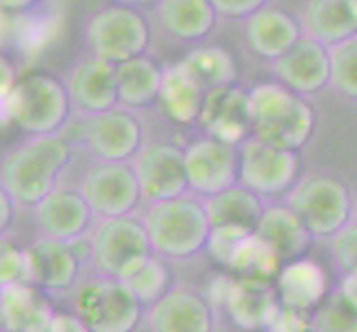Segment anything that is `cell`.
Segmentation results:
<instances>
[{
  "instance_id": "cell-6",
  "label": "cell",
  "mask_w": 357,
  "mask_h": 332,
  "mask_svg": "<svg viewBox=\"0 0 357 332\" xmlns=\"http://www.w3.org/2000/svg\"><path fill=\"white\" fill-rule=\"evenodd\" d=\"M291 211L302 219L313 237H333L351 224V195L342 182L313 175L293 187L289 195Z\"/></svg>"
},
{
  "instance_id": "cell-32",
  "label": "cell",
  "mask_w": 357,
  "mask_h": 332,
  "mask_svg": "<svg viewBox=\"0 0 357 332\" xmlns=\"http://www.w3.org/2000/svg\"><path fill=\"white\" fill-rule=\"evenodd\" d=\"M315 332H357V306L337 288L313 313Z\"/></svg>"
},
{
  "instance_id": "cell-19",
  "label": "cell",
  "mask_w": 357,
  "mask_h": 332,
  "mask_svg": "<svg viewBox=\"0 0 357 332\" xmlns=\"http://www.w3.org/2000/svg\"><path fill=\"white\" fill-rule=\"evenodd\" d=\"M246 40L262 58L280 60L302 40V24L289 11L264 5L246 22Z\"/></svg>"
},
{
  "instance_id": "cell-7",
  "label": "cell",
  "mask_w": 357,
  "mask_h": 332,
  "mask_svg": "<svg viewBox=\"0 0 357 332\" xmlns=\"http://www.w3.org/2000/svg\"><path fill=\"white\" fill-rule=\"evenodd\" d=\"M87 40L96 58L112 65H125L144 56L151 40L149 22L131 7H107L89 20Z\"/></svg>"
},
{
  "instance_id": "cell-5",
  "label": "cell",
  "mask_w": 357,
  "mask_h": 332,
  "mask_svg": "<svg viewBox=\"0 0 357 332\" xmlns=\"http://www.w3.org/2000/svg\"><path fill=\"white\" fill-rule=\"evenodd\" d=\"M151 242L144 224L133 217L105 219L91 239V257L105 275L118 281L131 279L149 262Z\"/></svg>"
},
{
  "instance_id": "cell-3",
  "label": "cell",
  "mask_w": 357,
  "mask_h": 332,
  "mask_svg": "<svg viewBox=\"0 0 357 332\" xmlns=\"http://www.w3.org/2000/svg\"><path fill=\"white\" fill-rule=\"evenodd\" d=\"M144 230L158 255L169 260H189L206 248L211 224L204 204L191 198H178L153 204L146 211Z\"/></svg>"
},
{
  "instance_id": "cell-9",
  "label": "cell",
  "mask_w": 357,
  "mask_h": 332,
  "mask_svg": "<svg viewBox=\"0 0 357 332\" xmlns=\"http://www.w3.org/2000/svg\"><path fill=\"white\" fill-rule=\"evenodd\" d=\"M211 297L215 306L227 310L231 322L246 332L266 330L282 306L275 284L257 279L220 277L211 284Z\"/></svg>"
},
{
  "instance_id": "cell-29",
  "label": "cell",
  "mask_w": 357,
  "mask_h": 332,
  "mask_svg": "<svg viewBox=\"0 0 357 332\" xmlns=\"http://www.w3.org/2000/svg\"><path fill=\"white\" fill-rule=\"evenodd\" d=\"M162 69L151 58L140 56L116 67L118 100L127 106H149L160 97Z\"/></svg>"
},
{
  "instance_id": "cell-11",
  "label": "cell",
  "mask_w": 357,
  "mask_h": 332,
  "mask_svg": "<svg viewBox=\"0 0 357 332\" xmlns=\"http://www.w3.org/2000/svg\"><path fill=\"white\" fill-rule=\"evenodd\" d=\"M82 198L89 204L91 213L114 219L129 217V213L138 206L142 191L133 168L118 162H102L84 175Z\"/></svg>"
},
{
  "instance_id": "cell-22",
  "label": "cell",
  "mask_w": 357,
  "mask_h": 332,
  "mask_svg": "<svg viewBox=\"0 0 357 332\" xmlns=\"http://www.w3.org/2000/svg\"><path fill=\"white\" fill-rule=\"evenodd\" d=\"M302 22L309 38L337 47L357 35V0H311Z\"/></svg>"
},
{
  "instance_id": "cell-27",
  "label": "cell",
  "mask_w": 357,
  "mask_h": 332,
  "mask_svg": "<svg viewBox=\"0 0 357 332\" xmlns=\"http://www.w3.org/2000/svg\"><path fill=\"white\" fill-rule=\"evenodd\" d=\"M204 211L211 228L215 226H233L253 230L260 224L266 208L262 206L260 198L246 187H233L225 193H218L204 202Z\"/></svg>"
},
{
  "instance_id": "cell-2",
  "label": "cell",
  "mask_w": 357,
  "mask_h": 332,
  "mask_svg": "<svg viewBox=\"0 0 357 332\" xmlns=\"http://www.w3.org/2000/svg\"><path fill=\"white\" fill-rule=\"evenodd\" d=\"M69 159L71 149L65 140L56 135L36 138L5 159L0 171L3 189L11 200L38 206L47 195L56 191V180L69 164Z\"/></svg>"
},
{
  "instance_id": "cell-28",
  "label": "cell",
  "mask_w": 357,
  "mask_h": 332,
  "mask_svg": "<svg viewBox=\"0 0 357 332\" xmlns=\"http://www.w3.org/2000/svg\"><path fill=\"white\" fill-rule=\"evenodd\" d=\"M162 27L180 40H200L215 27V7L211 0H165L158 5Z\"/></svg>"
},
{
  "instance_id": "cell-21",
  "label": "cell",
  "mask_w": 357,
  "mask_h": 332,
  "mask_svg": "<svg viewBox=\"0 0 357 332\" xmlns=\"http://www.w3.org/2000/svg\"><path fill=\"white\" fill-rule=\"evenodd\" d=\"M31 264V284L45 290H65L78 277L80 257L71 242L40 239L27 251Z\"/></svg>"
},
{
  "instance_id": "cell-37",
  "label": "cell",
  "mask_w": 357,
  "mask_h": 332,
  "mask_svg": "<svg viewBox=\"0 0 357 332\" xmlns=\"http://www.w3.org/2000/svg\"><path fill=\"white\" fill-rule=\"evenodd\" d=\"M335 262L347 275H357V224L344 226L331 239Z\"/></svg>"
},
{
  "instance_id": "cell-44",
  "label": "cell",
  "mask_w": 357,
  "mask_h": 332,
  "mask_svg": "<svg viewBox=\"0 0 357 332\" xmlns=\"http://www.w3.org/2000/svg\"><path fill=\"white\" fill-rule=\"evenodd\" d=\"M9 248H11V244H9V242H5V239H0V260H3V255H5Z\"/></svg>"
},
{
  "instance_id": "cell-23",
  "label": "cell",
  "mask_w": 357,
  "mask_h": 332,
  "mask_svg": "<svg viewBox=\"0 0 357 332\" xmlns=\"http://www.w3.org/2000/svg\"><path fill=\"white\" fill-rule=\"evenodd\" d=\"M71 97L76 104L89 113H107L118 100V78L116 65L105 63L100 58H89L73 69L71 76Z\"/></svg>"
},
{
  "instance_id": "cell-35",
  "label": "cell",
  "mask_w": 357,
  "mask_h": 332,
  "mask_svg": "<svg viewBox=\"0 0 357 332\" xmlns=\"http://www.w3.org/2000/svg\"><path fill=\"white\" fill-rule=\"evenodd\" d=\"M251 232L253 230L233 228V226H215V228H211V235H208L206 251L211 253V257L220 266H225L229 270L233 255H236L240 244L249 237Z\"/></svg>"
},
{
  "instance_id": "cell-13",
  "label": "cell",
  "mask_w": 357,
  "mask_h": 332,
  "mask_svg": "<svg viewBox=\"0 0 357 332\" xmlns=\"http://www.w3.org/2000/svg\"><path fill=\"white\" fill-rule=\"evenodd\" d=\"M133 171L142 195L153 204L184 198L182 193L189 189L184 151H180L174 144L146 146Z\"/></svg>"
},
{
  "instance_id": "cell-10",
  "label": "cell",
  "mask_w": 357,
  "mask_h": 332,
  "mask_svg": "<svg viewBox=\"0 0 357 332\" xmlns=\"http://www.w3.org/2000/svg\"><path fill=\"white\" fill-rule=\"evenodd\" d=\"M240 182L255 195H280L300 173L298 153L275 149L257 138L240 144Z\"/></svg>"
},
{
  "instance_id": "cell-39",
  "label": "cell",
  "mask_w": 357,
  "mask_h": 332,
  "mask_svg": "<svg viewBox=\"0 0 357 332\" xmlns=\"http://www.w3.org/2000/svg\"><path fill=\"white\" fill-rule=\"evenodd\" d=\"M266 3H262V0H213L215 14L229 18H251Z\"/></svg>"
},
{
  "instance_id": "cell-18",
  "label": "cell",
  "mask_w": 357,
  "mask_h": 332,
  "mask_svg": "<svg viewBox=\"0 0 357 332\" xmlns=\"http://www.w3.org/2000/svg\"><path fill=\"white\" fill-rule=\"evenodd\" d=\"M153 332H211L213 310L191 290H171L149 315Z\"/></svg>"
},
{
  "instance_id": "cell-38",
  "label": "cell",
  "mask_w": 357,
  "mask_h": 332,
  "mask_svg": "<svg viewBox=\"0 0 357 332\" xmlns=\"http://www.w3.org/2000/svg\"><path fill=\"white\" fill-rule=\"evenodd\" d=\"M266 332H315L313 315L280 306V310L266 328Z\"/></svg>"
},
{
  "instance_id": "cell-31",
  "label": "cell",
  "mask_w": 357,
  "mask_h": 332,
  "mask_svg": "<svg viewBox=\"0 0 357 332\" xmlns=\"http://www.w3.org/2000/svg\"><path fill=\"white\" fill-rule=\"evenodd\" d=\"M282 268H284V262L280 260V255L255 232H251L240 244V248L233 255L229 266V270L238 279H257L271 281V284L278 279Z\"/></svg>"
},
{
  "instance_id": "cell-45",
  "label": "cell",
  "mask_w": 357,
  "mask_h": 332,
  "mask_svg": "<svg viewBox=\"0 0 357 332\" xmlns=\"http://www.w3.org/2000/svg\"><path fill=\"white\" fill-rule=\"evenodd\" d=\"M5 330V315H3V306H0V332Z\"/></svg>"
},
{
  "instance_id": "cell-33",
  "label": "cell",
  "mask_w": 357,
  "mask_h": 332,
  "mask_svg": "<svg viewBox=\"0 0 357 332\" xmlns=\"http://www.w3.org/2000/svg\"><path fill=\"white\" fill-rule=\"evenodd\" d=\"M169 281L171 277H169L167 266L160 260H155V257H149V262H146L131 279H127V286L133 290V294L138 297L142 306L144 303L155 306L169 292Z\"/></svg>"
},
{
  "instance_id": "cell-26",
  "label": "cell",
  "mask_w": 357,
  "mask_h": 332,
  "mask_svg": "<svg viewBox=\"0 0 357 332\" xmlns=\"http://www.w3.org/2000/svg\"><path fill=\"white\" fill-rule=\"evenodd\" d=\"M204 89L180 63L165 69L158 102L176 125H193L200 120Z\"/></svg>"
},
{
  "instance_id": "cell-14",
  "label": "cell",
  "mask_w": 357,
  "mask_h": 332,
  "mask_svg": "<svg viewBox=\"0 0 357 332\" xmlns=\"http://www.w3.org/2000/svg\"><path fill=\"white\" fill-rule=\"evenodd\" d=\"M198 122L208 133V138L229 146L244 144L253 133L249 93L240 87L206 91Z\"/></svg>"
},
{
  "instance_id": "cell-17",
  "label": "cell",
  "mask_w": 357,
  "mask_h": 332,
  "mask_svg": "<svg viewBox=\"0 0 357 332\" xmlns=\"http://www.w3.org/2000/svg\"><path fill=\"white\" fill-rule=\"evenodd\" d=\"M280 303L300 313H315L328 297L326 270L313 260H295L284 264L275 279Z\"/></svg>"
},
{
  "instance_id": "cell-16",
  "label": "cell",
  "mask_w": 357,
  "mask_h": 332,
  "mask_svg": "<svg viewBox=\"0 0 357 332\" xmlns=\"http://www.w3.org/2000/svg\"><path fill=\"white\" fill-rule=\"evenodd\" d=\"M87 142L91 151L105 162L125 164L142 146V127L129 111L112 109L107 113H98L87 122Z\"/></svg>"
},
{
  "instance_id": "cell-42",
  "label": "cell",
  "mask_w": 357,
  "mask_h": 332,
  "mask_svg": "<svg viewBox=\"0 0 357 332\" xmlns=\"http://www.w3.org/2000/svg\"><path fill=\"white\" fill-rule=\"evenodd\" d=\"M14 217V200L9 198V193L0 187V232H5Z\"/></svg>"
},
{
  "instance_id": "cell-12",
  "label": "cell",
  "mask_w": 357,
  "mask_h": 332,
  "mask_svg": "<svg viewBox=\"0 0 357 332\" xmlns=\"http://www.w3.org/2000/svg\"><path fill=\"white\" fill-rule=\"evenodd\" d=\"M189 189L213 198L218 193L233 189L240 180V153L236 146L204 138L184 149Z\"/></svg>"
},
{
  "instance_id": "cell-41",
  "label": "cell",
  "mask_w": 357,
  "mask_h": 332,
  "mask_svg": "<svg viewBox=\"0 0 357 332\" xmlns=\"http://www.w3.org/2000/svg\"><path fill=\"white\" fill-rule=\"evenodd\" d=\"M49 332H91L78 315H54Z\"/></svg>"
},
{
  "instance_id": "cell-15",
  "label": "cell",
  "mask_w": 357,
  "mask_h": 332,
  "mask_svg": "<svg viewBox=\"0 0 357 332\" xmlns=\"http://www.w3.org/2000/svg\"><path fill=\"white\" fill-rule=\"evenodd\" d=\"M275 76L280 84L298 95L322 91L331 82V49L309 35L275 60Z\"/></svg>"
},
{
  "instance_id": "cell-24",
  "label": "cell",
  "mask_w": 357,
  "mask_h": 332,
  "mask_svg": "<svg viewBox=\"0 0 357 332\" xmlns=\"http://www.w3.org/2000/svg\"><path fill=\"white\" fill-rule=\"evenodd\" d=\"M255 235H260L284 264L302 260V255L309 251L313 237L309 228L302 224V219L289 206L266 208L260 224L255 228Z\"/></svg>"
},
{
  "instance_id": "cell-40",
  "label": "cell",
  "mask_w": 357,
  "mask_h": 332,
  "mask_svg": "<svg viewBox=\"0 0 357 332\" xmlns=\"http://www.w3.org/2000/svg\"><path fill=\"white\" fill-rule=\"evenodd\" d=\"M16 71L14 67H11L9 60L0 54V109H3V104L7 102V97L11 95V91L16 89Z\"/></svg>"
},
{
  "instance_id": "cell-4",
  "label": "cell",
  "mask_w": 357,
  "mask_h": 332,
  "mask_svg": "<svg viewBox=\"0 0 357 332\" xmlns=\"http://www.w3.org/2000/svg\"><path fill=\"white\" fill-rule=\"evenodd\" d=\"M5 116L22 131L47 138L65 125L71 111V95L65 84L47 73H31L18 80L3 104Z\"/></svg>"
},
{
  "instance_id": "cell-34",
  "label": "cell",
  "mask_w": 357,
  "mask_h": 332,
  "mask_svg": "<svg viewBox=\"0 0 357 332\" xmlns=\"http://www.w3.org/2000/svg\"><path fill=\"white\" fill-rule=\"evenodd\" d=\"M331 84L357 100V35L331 49Z\"/></svg>"
},
{
  "instance_id": "cell-1",
  "label": "cell",
  "mask_w": 357,
  "mask_h": 332,
  "mask_svg": "<svg viewBox=\"0 0 357 332\" xmlns=\"http://www.w3.org/2000/svg\"><path fill=\"white\" fill-rule=\"evenodd\" d=\"M253 138L275 149L298 153L315 129L313 106L280 82L257 84L249 93Z\"/></svg>"
},
{
  "instance_id": "cell-46",
  "label": "cell",
  "mask_w": 357,
  "mask_h": 332,
  "mask_svg": "<svg viewBox=\"0 0 357 332\" xmlns=\"http://www.w3.org/2000/svg\"><path fill=\"white\" fill-rule=\"evenodd\" d=\"M38 332H49V326H47V328H45V330H38Z\"/></svg>"
},
{
  "instance_id": "cell-36",
  "label": "cell",
  "mask_w": 357,
  "mask_h": 332,
  "mask_svg": "<svg viewBox=\"0 0 357 332\" xmlns=\"http://www.w3.org/2000/svg\"><path fill=\"white\" fill-rule=\"evenodd\" d=\"M20 284H31L29 255L27 251H18L16 246H11L0 260V290Z\"/></svg>"
},
{
  "instance_id": "cell-30",
  "label": "cell",
  "mask_w": 357,
  "mask_h": 332,
  "mask_svg": "<svg viewBox=\"0 0 357 332\" xmlns=\"http://www.w3.org/2000/svg\"><path fill=\"white\" fill-rule=\"evenodd\" d=\"M180 65L198 80V84L204 91L236 87L238 80L236 60L222 47H198L184 56Z\"/></svg>"
},
{
  "instance_id": "cell-25",
  "label": "cell",
  "mask_w": 357,
  "mask_h": 332,
  "mask_svg": "<svg viewBox=\"0 0 357 332\" xmlns=\"http://www.w3.org/2000/svg\"><path fill=\"white\" fill-rule=\"evenodd\" d=\"M0 306L7 332H38L54 319V310L45 294L33 284H20L0 290Z\"/></svg>"
},
{
  "instance_id": "cell-20",
  "label": "cell",
  "mask_w": 357,
  "mask_h": 332,
  "mask_svg": "<svg viewBox=\"0 0 357 332\" xmlns=\"http://www.w3.org/2000/svg\"><path fill=\"white\" fill-rule=\"evenodd\" d=\"M36 215L49 239L76 242L89 226L91 208L84 202L82 193L56 189L36 206Z\"/></svg>"
},
{
  "instance_id": "cell-8",
  "label": "cell",
  "mask_w": 357,
  "mask_h": 332,
  "mask_svg": "<svg viewBox=\"0 0 357 332\" xmlns=\"http://www.w3.org/2000/svg\"><path fill=\"white\" fill-rule=\"evenodd\" d=\"M76 310L91 332H133L142 319V303L127 281L102 279L78 290Z\"/></svg>"
},
{
  "instance_id": "cell-43",
  "label": "cell",
  "mask_w": 357,
  "mask_h": 332,
  "mask_svg": "<svg viewBox=\"0 0 357 332\" xmlns=\"http://www.w3.org/2000/svg\"><path fill=\"white\" fill-rule=\"evenodd\" d=\"M340 290L344 292V297H347L353 306H357V275L344 277L342 284H340Z\"/></svg>"
}]
</instances>
